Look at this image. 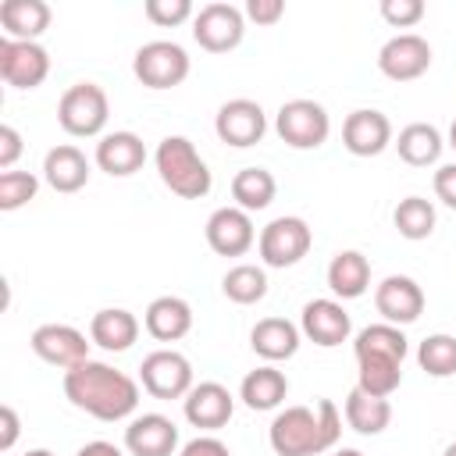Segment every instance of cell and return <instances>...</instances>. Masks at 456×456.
<instances>
[{
    "mask_svg": "<svg viewBox=\"0 0 456 456\" xmlns=\"http://www.w3.org/2000/svg\"><path fill=\"white\" fill-rule=\"evenodd\" d=\"M182 410H185V420L200 431H217L232 420L235 413V399L232 392L221 385V381H200L189 388V395L182 399Z\"/></svg>",
    "mask_w": 456,
    "mask_h": 456,
    "instance_id": "obj_19",
    "label": "cell"
},
{
    "mask_svg": "<svg viewBox=\"0 0 456 456\" xmlns=\"http://www.w3.org/2000/svg\"><path fill=\"white\" fill-rule=\"evenodd\" d=\"M310 246H314L310 224L303 217H292V214L274 217L256 235V249H260V260L267 267H292L310 253Z\"/></svg>",
    "mask_w": 456,
    "mask_h": 456,
    "instance_id": "obj_8",
    "label": "cell"
},
{
    "mask_svg": "<svg viewBox=\"0 0 456 456\" xmlns=\"http://www.w3.org/2000/svg\"><path fill=\"white\" fill-rule=\"evenodd\" d=\"M285 395H289V378L274 363H264V367L249 370L239 385V399L249 410H274V406H281Z\"/></svg>",
    "mask_w": 456,
    "mask_h": 456,
    "instance_id": "obj_28",
    "label": "cell"
},
{
    "mask_svg": "<svg viewBox=\"0 0 456 456\" xmlns=\"http://www.w3.org/2000/svg\"><path fill=\"white\" fill-rule=\"evenodd\" d=\"M242 36H246V14L235 4L214 0V4H203L192 18V39L207 53H228L242 43Z\"/></svg>",
    "mask_w": 456,
    "mask_h": 456,
    "instance_id": "obj_9",
    "label": "cell"
},
{
    "mask_svg": "<svg viewBox=\"0 0 456 456\" xmlns=\"http://www.w3.org/2000/svg\"><path fill=\"white\" fill-rule=\"evenodd\" d=\"M18 157H21V132L14 125H0V171H14Z\"/></svg>",
    "mask_w": 456,
    "mask_h": 456,
    "instance_id": "obj_39",
    "label": "cell"
},
{
    "mask_svg": "<svg viewBox=\"0 0 456 456\" xmlns=\"http://www.w3.org/2000/svg\"><path fill=\"white\" fill-rule=\"evenodd\" d=\"M50 75V53L39 43L21 39H0V78L11 89H36Z\"/></svg>",
    "mask_w": 456,
    "mask_h": 456,
    "instance_id": "obj_11",
    "label": "cell"
},
{
    "mask_svg": "<svg viewBox=\"0 0 456 456\" xmlns=\"http://www.w3.org/2000/svg\"><path fill=\"white\" fill-rule=\"evenodd\" d=\"M449 146L456 150V121H452V128H449Z\"/></svg>",
    "mask_w": 456,
    "mask_h": 456,
    "instance_id": "obj_46",
    "label": "cell"
},
{
    "mask_svg": "<svg viewBox=\"0 0 456 456\" xmlns=\"http://www.w3.org/2000/svg\"><path fill=\"white\" fill-rule=\"evenodd\" d=\"M43 178L53 192H78L89 182V160L78 146L61 142L43 157Z\"/></svg>",
    "mask_w": 456,
    "mask_h": 456,
    "instance_id": "obj_22",
    "label": "cell"
},
{
    "mask_svg": "<svg viewBox=\"0 0 456 456\" xmlns=\"http://www.w3.org/2000/svg\"><path fill=\"white\" fill-rule=\"evenodd\" d=\"M392 224H395V232H399L403 239H410V242L428 239V235L435 232V207H431V200H424V196H406V200H399V207H395V214H392Z\"/></svg>",
    "mask_w": 456,
    "mask_h": 456,
    "instance_id": "obj_33",
    "label": "cell"
},
{
    "mask_svg": "<svg viewBox=\"0 0 456 456\" xmlns=\"http://www.w3.org/2000/svg\"><path fill=\"white\" fill-rule=\"evenodd\" d=\"M424 0H381V18L392 28H413L424 18Z\"/></svg>",
    "mask_w": 456,
    "mask_h": 456,
    "instance_id": "obj_37",
    "label": "cell"
},
{
    "mask_svg": "<svg viewBox=\"0 0 456 456\" xmlns=\"http://www.w3.org/2000/svg\"><path fill=\"white\" fill-rule=\"evenodd\" d=\"M442 132L435 128V125H428V121H413V125H406L403 132H399V139H395V150H399V160L403 164H410V167H428V164H435L438 157H442Z\"/></svg>",
    "mask_w": 456,
    "mask_h": 456,
    "instance_id": "obj_30",
    "label": "cell"
},
{
    "mask_svg": "<svg viewBox=\"0 0 456 456\" xmlns=\"http://www.w3.org/2000/svg\"><path fill=\"white\" fill-rule=\"evenodd\" d=\"M75 456H125V452H121L114 442H103V438H96V442H86V445H82Z\"/></svg>",
    "mask_w": 456,
    "mask_h": 456,
    "instance_id": "obj_43",
    "label": "cell"
},
{
    "mask_svg": "<svg viewBox=\"0 0 456 456\" xmlns=\"http://www.w3.org/2000/svg\"><path fill=\"white\" fill-rule=\"evenodd\" d=\"M21 456H53L50 449H28V452H21Z\"/></svg>",
    "mask_w": 456,
    "mask_h": 456,
    "instance_id": "obj_45",
    "label": "cell"
},
{
    "mask_svg": "<svg viewBox=\"0 0 456 456\" xmlns=\"http://www.w3.org/2000/svg\"><path fill=\"white\" fill-rule=\"evenodd\" d=\"M442 456H456V442H452V445H445V452H442Z\"/></svg>",
    "mask_w": 456,
    "mask_h": 456,
    "instance_id": "obj_47",
    "label": "cell"
},
{
    "mask_svg": "<svg viewBox=\"0 0 456 456\" xmlns=\"http://www.w3.org/2000/svg\"><path fill=\"white\" fill-rule=\"evenodd\" d=\"M89 338L107 349V353H125L132 349V342L139 338V321L132 310L125 306H107V310H96L93 321H89Z\"/></svg>",
    "mask_w": 456,
    "mask_h": 456,
    "instance_id": "obj_25",
    "label": "cell"
},
{
    "mask_svg": "<svg viewBox=\"0 0 456 456\" xmlns=\"http://www.w3.org/2000/svg\"><path fill=\"white\" fill-rule=\"evenodd\" d=\"M342 413H346V424L356 435H381L392 424V403L378 399V395H367L360 388H349Z\"/></svg>",
    "mask_w": 456,
    "mask_h": 456,
    "instance_id": "obj_29",
    "label": "cell"
},
{
    "mask_svg": "<svg viewBox=\"0 0 456 456\" xmlns=\"http://www.w3.org/2000/svg\"><path fill=\"white\" fill-rule=\"evenodd\" d=\"M139 381L153 399H185L192 388V363L178 349H153L142 356Z\"/></svg>",
    "mask_w": 456,
    "mask_h": 456,
    "instance_id": "obj_10",
    "label": "cell"
},
{
    "mask_svg": "<svg viewBox=\"0 0 456 456\" xmlns=\"http://www.w3.org/2000/svg\"><path fill=\"white\" fill-rule=\"evenodd\" d=\"M417 363H420V370L431 374V378H449V374H456V335H445V331L428 335V338L420 342V349H417Z\"/></svg>",
    "mask_w": 456,
    "mask_h": 456,
    "instance_id": "obj_34",
    "label": "cell"
},
{
    "mask_svg": "<svg viewBox=\"0 0 456 456\" xmlns=\"http://www.w3.org/2000/svg\"><path fill=\"white\" fill-rule=\"evenodd\" d=\"M64 395L71 406L86 410L96 420H125L135 413L139 406V381L128 378L125 370L100 363V360H86L71 370H64Z\"/></svg>",
    "mask_w": 456,
    "mask_h": 456,
    "instance_id": "obj_1",
    "label": "cell"
},
{
    "mask_svg": "<svg viewBox=\"0 0 456 456\" xmlns=\"http://www.w3.org/2000/svg\"><path fill=\"white\" fill-rule=\"evenodd\" d=\"M353 353H356V388L367 395L388 399L403 381V360L410 353L403 328L385 321L367 324L363 331H356Z\"/></svg>",
    "mask_w": 456,
    "mask_h": 456,
    "instance_id": "obj_3",
    "label": "cell"
},
{
    "mask_svg": "<svg viewBox=\"0 0 456 456\" xmlns=\"http://www.w3.org/2000/svg\"><path fill=\"white\" fill-rule=\"evenodd\" d=\"M274 192H278V182L267 167H242L235 178H232V200L235 207H242L246 214L253 210H264L274 203Z\"/></svg>",
    "mask_w": 456,
    "mask_h": 456,
    "instance_id": "obj_31",
    "label": "cell"
},
{
    "mask_svg": "<svg viewBox=\"0 0 456 456\" xmlns=\"http://www.w3.org/2000/svg\"><path fill=\"white\" fill-rule=\"evenodd\" d=\"M274 132L292 150H317L331 135V118L317 100H289L278 107Z\"/></svg>",
    "mask_w": 456,
    "mask_h": 456,
    "instance_id": "obj_6",
    "label": "cell"
},
{
    "mask_svg": "<svg viewBox=\"0 0 456 456\" xmlns=\"http://www.w3.org/2000/svg\"><path fill=\"white\" fill-rule=\"evenodd\" d=\"M214 132H217L221 142L246 150V146H256V142L264 139V132H267V114H264V107H260L256 100L239 96V100H228V103L217 107Z\"/></svg>",
    "mask_w": 456,
    "mask_h": 456,
    "instance_id": "obj_13",
    "label": "cell"
},
{
    "mask_svg": "<svg viewBox=\"0 0 456 456\" xmlns=\"http://www.w3.org/2000/svg\"><path fill=\"white\" fill-rule=\"evenodd\" d=\"M146 164V146L135 132H107L96 142V167L107 171L110 178H128L142 171Z\"/></svg>",
    "mask_w": 456,
    "mask_h": 456,
    "instance_id": "obj_21",
    "label": "cell"
},
{
    "mask_svg": "<svg viewBox=\"0 0 456 456\" xmlns=\"http://www.w3.org/2000/svg\"><path fill=\"white\" fill-rule=\"evenodd\" d=\"M153 164H157V175L160 182L182 196V200H203L214 185L210 178V167L207 160L196 153V146L185 139V135H167L160 139L157 153H153Z\"/></svg>",
    "mask_w": 456,
    "mask_h": 456,
    "instance_id": "obj_4",
    "label": "cell"
},
{
    "mask_svg": "<svg viewBox=\"0 0 456 456\" xmlns=\"http://www.w3.org/2000/svg\"><path fill=\"white\" fill-rule=\"evenodd\" d=\"M431 68V46L417 32H399L378 50V71L392 82H413Z\"/></svg>",
    "mask_w": 456,
    "mask_h": 456,
    "instance_id": "obj_12",
    "label": "cell"
},
{
    "mask_svg": "<svg viewBox=\"0 0 456 456\" xmlns=\"http://www.w3.org/2000/svg\"><path fill=\"white\" fill-rule=\"evenodd\" d=\"M221 292H224L232 303H239V306L260 303V299L267 296V274H264V267H256V264H235V267H228L224 278H221Z\"/></svg>",
    "mask_w": 456,
    "mask_h": 456,
    "instance_id": "obj_32",
    "label": "cell"
},
{
    "mask_svg": "<svg viewBox=\"0 0 456 456\" xmlns=\"http://www.w3.org/2000/svg\"><path fill=\"white\" fill-rule=\"evenodd\" d=\"M107 114H110V103H107V93L96 82H75V86H68L64 96H61V103H57V121L75 139L100 135L103 125H107Z\"/></svg>",
    "mask_w": 456,
    "mask_h": 456,
    "instance_id": "obj_5",
    "label": "cell"
},
{
    "mask_svg": "<svg viewBox=\"0 0 456 456\" xmlns=\"http://www.w3.org/2000/svg\"><path fill=\"white\" fill-rule=\"evenodd\" d=\"M299 335H303V331H299L292 321H285V317H264V321L253 324V331H249V346H253V353H256L260 360L278 363V360L296 356V349H299Z\"/></svg>",
    "mask_w": 456,
    "mask_h": 456,
    "instance_id": "obj_26",
    "label": "cell"
},
{
    "mask_svg": "<svg viewBox=\"0 0 456 456\" xmlns=\"http://www.w3.org/2000/svg\"><path fill=\"white\" fill-rule=\"evenodd\" d=\"M142 324L157 342H178L192 331V306L182 296H157L146 306Z\"/></svg>",
    "mask_w": 456,
    "mask_h": 456,
    "instance_id": "obj_23",
    "label": "cell"
},
{
    "mask_svg": "<svg viewBox=\"0 0 456 456\" xmlns=\"http://www.w3.org/2000/svg\"><path fill=\"white\" fill-rule=\"evenodd\" d=\"M331 456H363V452H360V449H335Z\"/></svg>",
    "mask_w": 456,
    "mask_h": 456,
    "instance_id": "obj_44",
    "label": "cell"
},
{
    "mask_svg": "<svg viewBox=\"0 0 456 456\" xmlns=\"http://www.w3.org/2000/svg\"><path fill=\"white\" fill-rule=\"evenodd\" d=\"M142 11H146V18H150L153 25H160V28H175V25L189 21V18H196V11H192L189 0H146Z\"/></svg>",
    "mask_w": 456,
    "mask_h": 456,
    "instance_id": "obj_36",
    "label": "cell"
},
{
    "mask_svg": "<svg viewBox=\"0 0 456 456\" xmlns=\"http://www.w3.org/2000/svg\"><path fill=\"white\" fill-rule=\"evenodd\" d=\"M299 331L321 346V349H335L349 338L353 331V321L346 314V306L338 299H310L303 306V317H299Z\"/></svg>",
    "mask_w": 456,
    "mask_h": 456,
    "instance_id": "obj_18",
    "label": "cell"
},
{
    "mask_svg": "<svg viewBox=\"0 0 456 456\" xmlns=\"http://www.w3.org/2000/svg\"><path fill=\"white\" fill-rule=\"evenodd\" d=\"M328 289L338 299H360L370 289V264L360 249H342L328 264Z\"/></svg>",
    "mask_w": 456,
    "mask_h": 456,
    "instance_id": "obj_27",
    "label": "cell"
},
{
    "mask_svg": "<svg viewBox=\"0 0 456 456\" xmlns=\"http://www.w3.org/2000/svg\"><path fill=\"white\" fill-rule=\"evenodd\" d=\"M342 413L331 399H317V406H285L274 413L267 428V442L278 456H321L338 445Z\"/></svg>",
    "mask_w": 456,
    "mask_h": 456,
    "instance_id": "obj_2",
    "label": "cell"
},
{
    "mask_svg": "<svg viewBox=\"0 0 456 456\" xmlns=\"http://www.w3.org/2000/svg\"><path fill=\"white\" fill-rule=\"evenodd\" d=\"M36 192H39V178L32 171H4L0 175V210L4 214L25 207L28 200H36Z\"/></svg>",
    "mask_w": 456,
    "mask_h": 456,
    "instance_id": "obj_35",
    "label": "cell"
},
{
    "mask_svg": "<svg viewBox=\"0 0 456 456\" xmlns=\"http://www.w3.org/2000/svg\"><path fill=\"white\" fill-rule=\"evenodd\" d=\"M207 246L217 256H246L256 242V228L242 207H217L207 217Z\"/></svg>",
    "mask_w": 456,
    "mask_h": 456,
    "instance_id": "obj_15",
    "label": "cell"
},
{
    "mask_svg": "<svg viewBox=\"0 0 456 456\" xmlns=\"http://www.w3.org/2000/svg\"><path fill=\"white\" fill-rule=\"evenodd\" d=\"M28 346H32V353H36L43 363L61 367V370H71V367H78V363L89 360V342H86V335H82L78 328H71V324H39V328L32 331Z\"/></svg>",
    "mask_w": 456,
    "mask_h": 456,
    "instance_id": "obj_14",
    "label": "cell"
},
{
    "mask_svg": "<svg viewBox=\"0 0 456 456\" xmlns=\"http://www.w3.org/2000/svg\"><path fill=\"white\" fill-rule=\"evenodd\" d=\"M342 146L353 157H378L392 146V121L374 107H360L342 121Z\"/></svg>",
    "mask_w": 456,
    "mask_h": 456,
    "instance_id": "obj_17",
    "label": "cell"
},
{
    "mask_svg": "<svg viewBox=\"0 0 456 456\" xmlns=\"http://www.w3.org/2000/svg\"><path fill=\"white\" fill-rule=\"evenodd\" d=\"M435 196L456 210V164H442L435 171Z\"/></svg>",
    "mask_w": 456,
    "mask_h": 456,
    "instance_id": "obj_40",
    "label": "cell"
},
{
    "mask_svg": "<svg viewBox=\"0 0 456 456\" xmlns=\"http://www.w3.org/2000/svg\"><path fill=\"white\" fill-rule=\"evenodd\" d=\"M178 456H232V452H228V445H224L221 438H214V435H200V438L185 442Z\"/></svg>",
    "mask_w": 456,
    "mask_h": 456,
    "instance_id": "obj_41",
    "label": "cell"
},
{
    "mask_svg": "<svg viewBox=\"0 0 456 456\" xmlns=\"http://www.w3.org/2000/svg\"><path fill=\"white\" fill-rule=\"evenodd\" d=\"M0 420H4V435H0V452H11V445L18 442V413H14V406H0Z\"/></svg>",
    "mask_w": 456,
    "mask_h": 456,
    "instance_id": "obj_42",
    "label": "cell"
},
{
    "mask_svg": "<svg viewBox=\"0 0 456 456\" xmlns=\"http://www.w3.org/2000/svg\"><path fill=\"white\" fill-rule=\"evenodd\" d=\"M374 306L385 317V324H413L424 314V289L410 274H388L374 285Z\"/></svg>",
    "mask_w": 456,
    "mask_h": 456,
    "instance_id": "obj_16",
    "label": "cell"
},
{
    "mask_svg": "<svg viewBox=\"0 0 456 456\" xmlns=\"http://www.w3.org/2000/svg\"><path fill=\"white\" fill-rule=\"evenodd\" d=\"M132 71L146 89H175L189 78V53L171 39H153L135 50Z\"/></svg>",
    "mask_w": 456,
    "mask_h": 456,
    "instance_id": "obj_7",
    "label": "cell"
},
{
    "mask_svg": "<svg viewBox=\"0 0 456 456\" xmlns=\"http://www.w3.org/2000/svg\"><path fill=\"white\" fill-rule=\"evenodd\" d=\"M125 449L132 456H175V449H178V428L164 413L132 417L128 428H125Z\"/></svg>",
    "mask_w": 456,
    "mask_h": 456,
    "instance_id": "obj_20",
    "label": "cell"
},
{
    "mask_svg": "<svg viewBox=\"0 0 456 456\" xmlns=\"http://www.w3.org/2000/svg\"><path fill=\"white\" fill-rule=\"evenodd\" d=\"M242 14L256 25H278L285 18V4L281 0H246Z\"/></svg>",
    "mask_w": 456,
    "mask_h": 456,
    "instance_id": "obj_38",
    "label": "cell"
},
{
    "mask_svg": "<svg viewBox=\"0 0 456 456\" xmlns=\"http://www.w3.org/2000/svg\"><path fill=\"white\" fill-rule=\"evenodd\" d=\"M50 18H53V11L46 0H4L0 4V25H4L7 39L36 43L50 28Z\"/></svg>",
    "mask_w": 456,
    "mask_h": 456,
    "instance_id": "obj_24",
    "label": "cell"
}]
</instances>
